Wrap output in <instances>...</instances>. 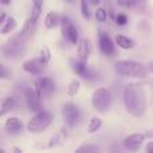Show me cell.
Segmentation results:
<instances>
[{"instance_id": "cell-12", "label": "cell", "mask_w": 153, "mask_h": 153, "mask_svg": "<svg viewBox=\"0 0 153 153\" xmlns=\"http://www.w3.org/2000/svg\"><path fill=\"white\" fill-rule=\"evenodd\" d=\"M45 67H46V63L40 58L30 59V61H26L23 63L24 71H27L28 74H32V75H39L45 70Z\"/></svg>"}, {"instance_id": "cell-31", "label": "cell", "mask_w": 153, "mask_h": 153, "mask_svg": "<svg viewBox=\"0 0 153 153\" xmlns=\"http://www.w3.org/2000/svg\"><path fill=\"white\" fill-rule=\"evenodd\" d=\"M145 151H146V152H151V153H153V141H151V143H148V145H146Z\"/></svg>"}, {"instance_id": "cell-29", "label": "cell", "mask_w": 153, "mask_h": 153, "mask_svg": "<svg viewBox=\"0 0 153 153\" xmlns=\"http://www.w3.org/2000/svg\"><path fill=\"white\" fill-rule=\"evenodd\" d=\"M0 71H1V74H0V78L5 79L7 78V70H5V66H0Z\"/></svg>"}, {"instance_id": "cell-1", "label": "cell", "mask_w": 153, "mask_h": 153, "mask_svg": "<svg viewBox=\"0 0 153 153\" xmlns=\"http://www.w3.org/2000/svg\"><path fill=\"white\" fill-rule=\"evenodd\" d=\"M124 103L132 116L141 117L146 111V97L143 87L138 85H129L124 90Z\"/></svg>"}, {"instance_id": "cell-4", "label": "cell", "mask_w": 153, "mask_h": 153, "mask_svg": "<svg viewBox=\"0 0 153 153\" xmlns=\"http://www.w3.org/2000/svg\"><path fill=\"white\" fill-rule=\"evenodd\" d=\"M53 121V116L51 113L45 110H40L32 117L27 124V129L31 133H42L43 130H46L51 125Z\"/></svg>"}, {"instance_id": "cell-18", "label": "cell", "mask_w": 153, "mask_h": 153, "mask_svg": "<svg viewBox=\"0 0 153 153\" xmlns=\"http://www.w3.org/2000/svg\"><path fill=\"white\" fill-rule=\"evenodd\" d=\"M16 108V100L13 97H5L1 102V109H0V116H4L5 113L13 110Z\"/></svg>"}, {"instance_id": "cell-16", "label": "cell", "mask_w": 153, "mask_h": 153, "mask_svg": "<svg viewBox=\"0 0 153 153\" xmlns=\"http://www.w3.org/2000/svg\"><path fill=\"white\" fill-rule=\"evenodd\" d=\"M4 128L8 133L16 134V133H19L22 129H23V122H22L18 117H11V118H8L7 121H5Z\"/></svg>"}, {"instance_id": "cell-19", "label": "cell", "mask_w": 153, "mask_h": 153, "mask_svg": "<svg viewBox=\"0 0 153 153\" xmlns=\"http://www.w3.org/2000/svg\"><path fill=\"white\" fill-rule=\"evenodd\" d=\"M116 43L124 50H130L134 47V42L129 38H126L125 35H116Z\"/></svg>"}, {"instance_id": "cell-8", "label": "cell", "mask_w": 153, "mask_h": 153, "mask_svg": "<svg viewBox=\"0 0 153 153\" xmlns=\"http://www.w3.org/2000/svg\"><path fill=\"white\" fill-rule=\"evenodd\" d=\"M62 114H63L65 122H66L67 126H70V128L75 126L79 121V117H81V111H79L78 106H75L74 103H66V105L63 106Z\"/></svg>"}, {"instance_id": "cell-11", "label": "cell", "mask_w": 153, "mask_h": 153, "mask_svg": "<svg viewBox=\"0 0 153 153\" xmlns=\"http://www.w3.org/2000/svg\"><path fill=\"white\" fill-rule=\"evenodd\" d=\"M1 51L7 58H19V56H22L26 53V47H24L23 45L13 43V42L8 40V43H5V45L3 46Z\"/></svg>"}, {"instance_id": "cell-24", "label": "cell", "mask_w": 153, "mask_h": 153, "mask_svg": "<svg viewBox=\"0 0 153 153\" xmlns=\"http://www.w3.org/2000/svg\"><path fill=\"white\" fill-rule=\"evenodd\" d=\"M39 58L42 59L43 62H45L46 65L50 62V58H51V54H50V50H48L47 47H43L42 50H40V53H39Z\"/></svg>"}, {"instance_id": "cell-15", "label": "cell", "mask_w": 153, "mask_h": 153, "mask_svg": "<svg viewBox=\"0 0 153 153\" xmlns=\"http://www.w3.org/2000/svg\"><path fill=\"white\" fill-rule=\"evenodd\" d=\"M90 54H91V43H90V40L81 39L78 42V50H76L78 59L86 63L89 56H90Z\"/></svg>"}, {"instance_id": "cell-30", "label": "cell", "mask_w": 153, "mask_h": 153, "mask_svg": "<svg viewBox=\"0 0 153 153\" xmlns=\"http://www.w3.org/2000/svg\"><path fill=\"white\" fill-rule=\"evenodd\" d=\"M43 1H45V0H32V5H38V7H43Z\"/></svg>"}, {"instance_id": "cell-28", "label": "cell", "mask_w": 153, "mask_h": 153, "mask_svg": "<svg viewBox=\"0 0 153 153\" xmlns=\"http://www.w3.org/2000/svg\"><path fill=\"white\" fill-rule=\"evenodd\" d=\"M118 4L122 5V7H133V5L136 4V0H118Z\"/></svg>"}, {"instance_id": "cell-34", "label": "cell", "mask_w": 153, "mask_h": 153, "mask_svg": "<svg viewBox=\"0 0 153 153\" xmlns=\"http://www.w3.org/2000/svg\"><path fill=\"white\" fill-rule=\"evenodd\" d=\"M90 3L94 4V5H97V4H100V0H90Z\"/></svg>"}, {"instance_id": "cell-25", "label": "cell", "mask_w": 153, "mask_h": 153, "mask_svg": "<svg viewBox=\"0 0 153 153\" xmlns=\"http://www.w3.org/2000/svg\"><path fill=\"white\" fill-rule=\"evenodd\" d=\"M106 18H108V12H106L103 8H98L97 11H95V19H97L98 22H105Z\"/></svg>"}, {"instance_id": "cell-22", "label": "cell", "mask_w": 153, "mask_h": 153, "mask_svg": "<svg viewBox=\"0 0 153 153\" xmlns=\"http://www.w3.org/2000/svg\"><path fill=\"white\" fill-rule=\"evenodd\" d=\"M79 87H81V82H79L78 79H74V81H71L69 85H67V95H70V97H74L76 93H78Z\"/></svg>"}, {"instance_id": "cell-17", "label": "cell", "mask_w": 153, "mask_h": 153, "mask_svg": "<svg viewBox=\"0 0 153 153\" xmlns=\"http://www.w3.org/2000/svg\"><path fill=\"white\" fill-rule=\"evenodd\" d=\"M61 24V19H59V15L56 12H54V11H51V12H48L47 15H46V19H45V26L47 27L48 30H54L56 28V27Z\"/></svg>"}, {"instance_id": "cell-26", "label": "cell", "mask_w": 153, "mask_h": 153, "mask_svg": "<svg viewBox=\"0 0 153 153\" xmlns=\"http://www.w3.org/2000/svg\"><path fill=\"white\" fill-rule=\"evenodd\" d=\"M100 149L97 148V146H93V145H83V146H81V148H78L76 149V152L78 153H82V152H98Z\"/></svg>"}, {"instance_id": "cell-10", "label": "cell", "mask_w": 153, "mask_h": 153, "mask_svg": "<svg viewBox=\"0 0 153 153\" xmlns=\"http://www.w3.org/2000/svg\"><path fill=\"white\" fill-rule=\"evenodd\" d=\"M98 45H100V50L103 55L110 56L114 55L116 53V48H114V43L111 40V38L109 36L106 32L101 31L100 32V38H98Z\"/></svg>"}, {"instance_id": "cell-3", "label": "cell", "mask_w": 153, "mask_h": 153, "mask_svg": "<svg viewBox=\"0 0 153 153\" xmlns=\"http://www.w3.org/2000/svg\"><path fill=\"white\" fill-rule=\"evenodd\" d=\"M113 102V97H111V93L105 87H100L93 93L91 97V103L93 108L95 109L100 113H105L106 110H109Z\"/></svg>"}, {"instance_id": "cell-13", "label": "cell", "mask_w": 153, "mask_h": 153, "mask_svg": "<svg viewBox=\"0 0 153 153\" xmlns=\"http://www.w3.org/2000/svg\"><path fill=\"white\" fill-rule=\"evenodd\" d=\"M144 141H145V134H143V133H134V134L128 136V137L122 141V144H124V146L126 149H129V151H137V149L143 145Z\"/></svg>"}, {"instance_id": "cell-35", "label": "cell", "mask_w": 153, "mask_h": 153, "mask_svg": "<svg viewBox=\"0 0 153 153\" xmlns=\"http://www.w3.org/2000/svg\"><path fill=\"white\" fill-rule=\"evenodd\" d=\"M149 69H151V71L153 73V62H152V63H149Z\"/></svg>"}, {"instance_id": "cell-20", "label": "cell", "mask_w": 153, "mask_h": 153, "mask_svg": "<svg viewBox=\"0 0 153 153\" xmlns=\"http://www.w3.org/2000/svg\"><path fill=\"white\" fill-rule=\"evenodd\" d=\"M101 126H102V120L98 118V117H93L89 121V125H87V132L94 133V132H97Z\"/></svg>"}, {"instance_id": "cell-6", "label": "cell", "mask_w": 153, "mask_h": 153, "mask_svg": "<svg viewBox=\"0 0 153 153\" xmlns=\"http://www.w3.org/2000/svg\"><path fill=\"white\" fill-rule=\"evenodd\" d=\"M35 91L40 98H48L55 91V83L50 76H43L35 81Z\"/></svg>"}, {"instance_id": "cell-33", "label": "cell", "mask_w": 153, "mask_h": 153, "mask_svg": "<svg viewBox=\"0 0 153 153\" xmlns=\"http://www.w3.org/2000/svg\"><path fill=\"white\" fill-rule=\"evenodd\" d=\"M0 1H1V4H3V5H8V4H10L11 0H0Z\"/></svg>"}, {"instance_id": "cell-36", "label": "cell", "mask_w": 153, "mask_h": 153, "mask_svg": "<svg viewBox=\"0 0 153 153\" xmlns=\"http://www.w3.org/2000/svg\"><path fill=\"white\" fill-rule=\"evenodd\" d=\"M65 1H67V3H73V0H65Z\"/></svg>"}, {"instance_id": "cell-9", "label": "cell", "mask_w": 153, "mask_h": 153, "mask_svg": "<svg viewBox=\"0 0 153 153\" xmlns=\"http://www.w3.org/2000/svg\"><path fill=\"white\" fill-rule=\"evenodd\" d=\"M24 100H26L27 106H28V109H30L31 111H35V113L40 111V109H42V103H40V100H42V98H40L39 95L36 94L35 89H30V87H26V89H24Z\"/></svg>"}, {"instance_id": "cell-27", "label": "cell", "mask_w": 153, "mask_h": 153, "mask_svg": "<svg viewBox=\"0 0 153 153\" xmlns=\"http://www.w3.org/2000/svg\"><path fill=\"white\" fill-rule=\"evenodd\" d=\"M116 22H117V24H118V26H125V24H126V22H128L126 15H124V13H118V15L116 16Z\"/></svg>"}, {"instance_id": "cell-7", "label": "cell", "mask_w": 153, "mask_h": 153, "mask_svg": "<svg viewBox=\"0 0 153 153\" xmlns=\"http://www.w3.org/2000/svg\"><path fill=\"white\" fill-rule=\"evenodd\" d=\"M61 28H62V35L63 38L71 45H78L79 42V35L78 31L74 27V24L69 20L67 18H63L61 20Z\"/></svg>"}, {"instance_id": "cell-32", "label": "cell", "mask_w": 153, "mask_h": 153, "mask_svg": "<svg viewBox=\"0 0 153 153\" xmlns=\"http://www.w3.org/2000/svg\"><path fill=\"white\" fill-rule=\"evenodd\" d=\"M5 20H7V15H5V12H1V19H0V24H4Z\"/></svg>"}, {"instance_id": "cell-5", "label": "cell", "mask_w": 153, "mask_h": 153, "mask_svg": "<svg viewBox=\"0 0 153 153\" xmlns=\"http://www.w3.org/2000/svg\"><path fill=\"white\" fill-rule=\"evenodd\" d=\"M35 28H36V20H34L32 18L27 19L24 22V26L15 36H12L10 39V42H13V43H19V45H24L30 38H32L35 32Z\"/></svg>"}, {"instance_id": "cell-2", "label": "cell", "mask_w": 153, "mask_h": 153, "mask_svg": "<svg viewBox=\"0 0 153 153\" xmlns=\"http://www.w3.org/2000/svg\"><path fill=\"white\" fill-rule=\"evenodd\" d=\"M116 71L120 75L133 76V78H145L146 69L138 62L133 61H120L116 63Z\"/></svg>"}, {"instance_id": "cell-21", "label": "cell", "mask_w": 153, "mask_h": 153, "mask_svg": "<svg viewBox=\"0 0 153 153\" xmlns=\"http://www.w3.org/2000/svg\"><path fill=\"white\" fill-rule=\"evenodd\" d=\"M15 27H16V20L10 16V18H7L5 23L1 24V34H8V32H11Z\"/></svg>"}, {"instance_id": "cell-23", "label": "cell", "mask_w": 153, "mask_h": 153, "mask_svg": "<svg viewBox=\"0 0 153 153\" xmlns=\"http://www.w3.org/2000/svg\"><path fill=\"white\" fill-rule=\"evenodd\" d=\"M81 12L85 19L90 18V8H89V0H81Z\"/></svg>"}, {"instance_id": "cell-14", "label": "cell", "mask_w": 153, "mask_h": 153, "mask_svg": "<svg viewBox=\"0 0 153 153\" xmlns=\"http://www.w3.org/2000/svg\"><path fill=\"white\" fill-rule=\"evenodd\" d=\"M71 65H73V70H74L78 75H81L82 78L89 79V81H93V79H94L95 74L87 67V65L85 63V62L76 59V61H71Z\"/></svg>"}]
</instances>
